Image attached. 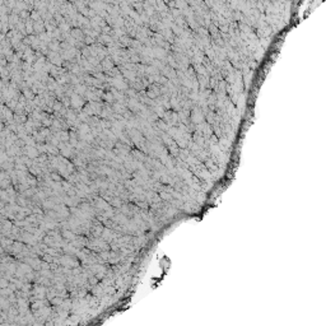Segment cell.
<instances>
[{"label":"cell","mask_w":326,"mask_h":326,"mask_svg":"<svg viewBox=\"0 0 326 326\" xmlns=\"http://www.w3.org/2000/svg\"><path fill=\"white\" fill-rule=\"evenodd\" d=\"M8 285H9V283H8L5 279H0V287L1 288H8Z\"/></svg>","instance_id":"cell-1"}]
</instances>
